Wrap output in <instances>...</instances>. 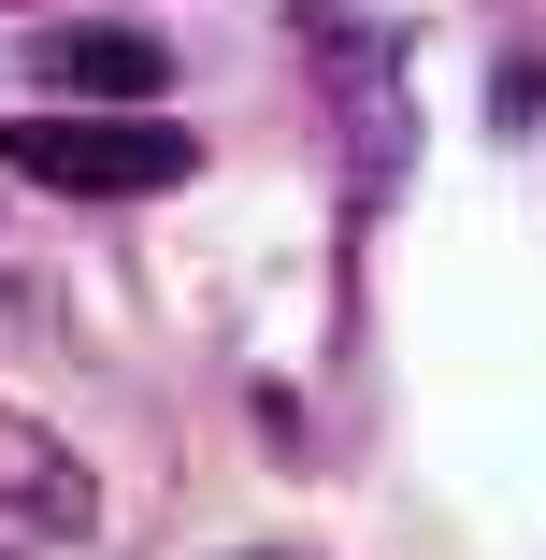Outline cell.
<instances>
[{
	"label": "cell",
	"instance_id": "cell-1",
	"mask_svg": "<svg viewBox=\"0 0 546 560\" xmlns=\"http://www.w3.org/2000/svg\"><path fill=\"white\" fill-rule=\"evenodd\" d=\"M15 173L72 187V201H116V187H187L201 144L173 116H144V101H116V116H15Z\"/></svg>",
	"mask_w": 546,
	"mask_h": 560
},
{
	"label": "cell",
	"instance_id": "cell-2",
	"mask_svg": "<svg viewBox=\"0 0 546 560\" xmlns=\"http://www.w3.org/2000/svg\"><path fill=\"white\" fill-rule=\"evenodd\" d=\"M44 72H58L72 101H159V86H173V44H159V30H116V15H86V30L44 44Z\"/></svg>",
	"mask_w": 546,
	"mask_h": 560
}]
</instances>
